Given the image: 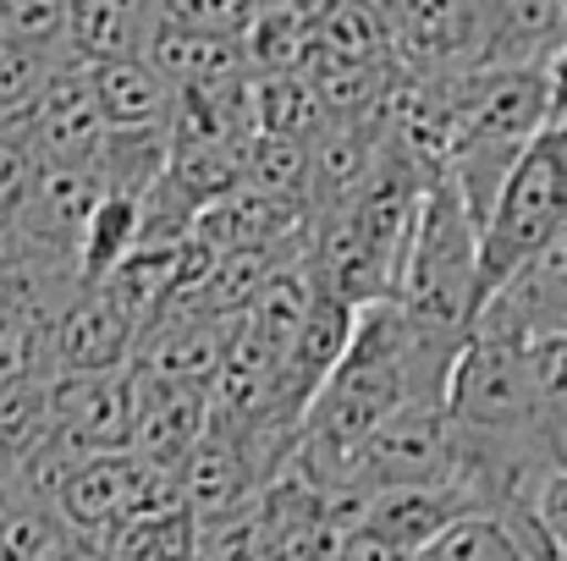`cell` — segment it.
Returning <instances> with one entry per match:
<instances>
[{"label": "cell", "instance_id": "cell-1", "mask_svg": "<svg viewBox=\"0 0 567 561\" xmlns=\"http://www.w3.org/2000/svg\"><path fill=\"white\" fill-rule=\"evenodd\" d=\"M468 331H441L424 320H408L396 303H370L353 314V336L326 374V385L309 396L292 440V474H303L315 490L342 496L359 446L402 407H441L452 364L463 353Z\"/></svg>", "mask_w": 567, "mask_h": 561}, {"label": "cell", "instance_id": "cell-2", "mask_svg": "<svg viewBox=\"0 0 567 561\" xmlns=\"http://www.w3.org/2000/svg\"><path fill=\"white\" fill-rule=\"evenodd\" d=\"M385 303H396L408 320H424L441 331H474L480 226L446 177H435L419 198V215H413V231H408V248L396 264V287Z\"/></svg>", "mask_w": 567, "mask_h": 561}, {"label": "cell", "instance_id": "cell-3", "mask_svg": "<svg viewBox=\"0 0 567 561\" xmlns=\"http://www.w3.org/2000/svg\"><path fill=\"white\" fill-rule=\"evenodd\" d=\"M567 226V193L546 172V160L529 149L518 160V172L496 193L491 215L480 220V303L507 287L557 231Z\"/></svg>", "mask_w": 567, "mask_h": 561}, {"label": "cell", "instance_id": "cell-4", "mask_svg": "<svg viewBox=\"0 0 567 561\" xmlns=\"http://www.w3.org/2000/svg\"><path fill=\"white\" fill-rule=\"evenodd\" d=\"M457 485V446L441 407H402L359 446L348 490L353 501H375L391 490H435Z\"/></svg>", "mask_w": 567, "mask_h": 561}, {"label": "cell", "instance_id": "cell-5", "mask_svg": "<svg viewBox=\"0 0 567 561\" xmlns=\"http://www.w3.org/2000/svg\"><path fill=\"white\" fill-rule=\"evenodd\" d=\"M133 320L100 292L78 287L44 314V374L72 380V374H116L133 359Z\"/></svg>", "mask_w": 567, "mask_h": 561}, {"label": "cell", "instance_id": "cell-6", "mask_svg": "<svg viewBox=\"0 0 567 561\" xmlns=\"http://www.w3.org/2000/svg\"><path fill=\"white\" fill-rule=\"evenodd\" d=\"M474 331L507 336V342H518V347L567 336V226L507 281V287H496V292L480 303Z\"/></svg>", "mask_w": 567, "mask_h": 561}, {"label": "cell", "instance_id": "cell-7", "mask_svg": "<svg viewBox=\"0 0 567 561\" xmlns=\"http://www.w3.org/2000/svg\"><path fill=\"white\" fill-rule=\"evenodd\" d=\"M0 127L22 133L39 166H83V172L100 160V149L111 138L105 122H100V111H94V94H89L83 66H55V77L44 83V94L22 116L0 122Z\"/></svg>", "mask_w": 567, "mask_h": 561}, {"label": "cell", "instance_id": "cell-8", "mask_svg": "<svg viewBox=\"0 0 567 561\" xmlns=\"http://www.w3.org/2000/svg\"><path fill=\"white\" fill-rule=\"evenodd\" d=\"M50 424L78 457L127 451L133 440V374H72L50 380Z\"/></svg>", "mask_w": 567, "mask_h": 561}, {"label": "cell", "instance_id": "cell-9", "mask_svg": "<svg viewBox=\"0 0 567 561\" xmlns=\"http://www.w3.org/2000/svg\"><path fill=\"white\" fill-rule=\"evenodd\" d=\"M127 374H133V440H127V451L177 479L193 446L204 440V424H209L204 391H183V385L150 380L138 370Z\"/></svg>", "mask_w": 567, "mask_h": 561}, {"label": "cell", "instance_id": "cell-10", "mask_svg": "<svg viewBox=\"0 0 567 561\" xmlns=\"http://www.w3.org/2000/svg\"><path fill=\"white\" fill-rule=\"evenodd\" d=\"M567 44V0H518L485 6V39L474 72H546Z\"/></svg>", "mask_w": 567, "mask_h": 561}, {"label": "cell", "instance_id": "cell-11", "mask_svg": "<svg viewBox=\"0 0 567 561\" xmlns=\"http://www.w3.org/2000/svg\"><path fill=\"white\" fill-rule=\"evenodd\" d=\"M463 518H480L474 501L457 485H435V490H391V496L364 501L359 529L370 540H380L385 551H396V557H419L424 546H435Z\"/></svg>", "mask_w": 567, "mask_h": 561}, {"label": "cell", "instance_id": "cell-12", "mask_svg": "<svg viewBox=\"0 0 567 561\" xmlns=\"http://www.w3.org/2000/svg\"><path fill=\"white\" fill-rule=\"evenodd\" d=\"M353 314L359 309H348L326 292H309V309H303V320L287 342V359H281V407L292 418H303L309 396L326 385V374L337 370V359L353 336Z\"/></svg>", "mask_w": 567, "mask_h": 561}, {"label": "cell", "instance_id": "cell-13", "mask_svg": "<svg viewBox=\"0 0 567 561\" xmlns=\"http://www.w3.org/2000/svg\"><path fill=\"white\" fill-rule=\"evenodd\" d=\"M89 77V94H94V111L105 122L111 138H133V133H166L172 122V89L138 61H100V66H83Z\"/></svg>", "mask_w": 567, "mask_h": 561}, {"label": "cell", "instance_id": "cell-14", "mask_svg": "<svg viewBox=\"0 0 567 561\" xmlns=\"http://www.w3.org/2000/svg\"><path fill=\"white\" fill-rule=\"evenodd\" d=\"M144 6L133 0H78L66 6V66H100L138 55Z\"/></svg>", "mask_w": 567, "mask_h": 561}, {"label": "cell", "instance_id": "cell-15", "mask_svg": "<svg viewBox=\"0 0 567 561\" xmlns=\"http://www.w3.org/2000/svg\"><path fill=\"white\" fill-rule=\"evenodd\" d=\"M237 193L309 215V144H287V138L254 133L243 144V187Z\"/></svg>", "mask_w": 567, "mask_h": 561}, {"label": "cell", "instance_id": "cell-16", "mask_svg": "<svg viewBox=\"0 0 567 561\" xmlns=\"http://www.w3.org/2000/svg\"><path fill=\"white\" fill-rule=\"evenodd\" d=\"M326 127H331V116L320 111V100H315L303 72L254 77V133L287 138V144H315Z\"/></svg>", "mask_w": 567, "mask_h": 561}, {"label": "cell", "instance_id": "cell-17", "mask_svg": "<svg viewBox=\"0 0 567 561\" xmlns=\"http://www.w3.org/2000/svg\"><path fill=\"white\" fill-rule=\"evenodd\" d=\"M138 242V198H122V193H100V204L89 209L83 220V237H78V259H72V276L78 287H100Z\"/></svg>", "mask_w": 567, "mask_h": 561}, {"label": "cell", "instance_id": "cell-18", "mask_svg": "<svg viewBox=\"0 0 567 561\" xmlns=\"http://www.w3.org/2000/svg\"><path fill=\"white\" fill-rule=\"evenodd\" d=\"M83 546L55 518V507L0 490V561H66Z\"/></svg>", "mask_w": 567, "mask_h": 561}, {"label": "cell", "instance_id": "cell-19", "mask_svg": "<svg viewBox=\"0 0 567 561\" xmlns=\"http://www.w3.org/2000/svg\"><path fill=\"white\" fill-rule=\"evenodd\" d=\"M193 534H198L193 512L188 507H172V512L122 523V529L94 551V561H193Z\"/></svg>", "mask_w": 567, "mask_h": 561}, {"label": "cell", "instance_id": "cell-20", "mask_svg": "<svg viewBox=\"0 0 567 561\" xmlns=\"http://www.w3.org/2000/svg\"><path fill=\"white\" fill-rule=\"evenodd\" d=\"M50 435H55V424H50V380H22V385L0 391V479L17 463H28Z\"/></svg>", "mask_w": 567, "mask_h": 561}, {"label": "cell", "instance_id": "cell-21", "mask_svg": "<svg viewBox=\"0 0 567 561\" xmlns=\"http://www.w3.org/2000/svg\"><path fill=\"white\" fill-rule=\"evenodd\" d=\"M524 359H529L535 413H540V435H546L551 468H567V336L524 347Z\"/></svg>", "mask_w": 567, "mask_h": 561}, {"label": "cell", "instance_id": "cell-22", "mask_svg": "<svg viewBox=\"0 0 567 561\" xmlns=\"http://www.w3.org/2000/svg\"><path fill=\"white\" fill-rule=\"evenodd\" d=\"M39 160L28 149L22 133L0 127V276H22V237H17V215H22V198L33 183Z\"/></svg>", "mask_w": 567, "mask_h": 561}, {"label": "cell", "instance_id": "cell-23", "mask_svg": "<svg viewBox=\"0 0 567 561\" xmlns=\"http://www.w3.org/2000/svg\"><path fill=\"white\" fill-rule=\"evenodd\" d=\"M66 6L72 0H0V39L66 66Z\"/></svg>", "mask_w": 567, "mask_h": 561}, {"label": "cell", "instance_id": "cell-24", "mask_svg": "<svg viewBox=\"0 0 567 561\" xmlns=\"http://www.w3.org/2000/svg\"><path fill=\"white\" fill-rule=\"evenodd\" d=\"M408 561H535V557H524L491 518H463L457 529H446L435 546H424L419 557Z\"/></svg>", "mask_w": 567, "mask_h": 561}, {"label": "cell", "instance_id": "cell-25", "mask_svg": "<svg viewBox=\"0 0 567 561\" xmlns=\"http://www.w3.org/2000/svg\"><path fill=\"white\" fill-rule=\"evenodd\" d=\"M177 28L188 33H204V39H226V44H243L259 0H166L161 6Z\"/></svg>", "mask_w": 567, "mask_h": 561}, {"label": "cell", "instance_id": "cell-26", "mask_svg": "<svg viewBox=\"0 0 567 561\" xmlns=\"http://www.w3.org/2000/svg\"><path fill=\"white\" fill-rule=\"evenodd\" d=\"M22 380H50L44 374V314H17L0 325V391Z\"/></svg>", "mask_w": 567, "mask_h": 561}, {"label": "cell", "instance_id": "cell-27", "mask_svg": "<svg viewBox=\"0 0 567 561\" xmlns=\"http://www.w3.org/2000/svg\"><path fill=\"white\" fill-rule=\"evenodd\" d=\"M50 77H55V61L28 55V50H17V44H6V39H0V122L22 116V111L44 94V83H50Z\"/></svg>", "mask_w": 567, "mask_h": 561}, {"label": "cell", "instance_id": "cell-28", "mask_svg": "<svg viewBox=\"0 0 567 561\" xmlns=\"http://www.w3.org/2000/svg\"><path fill=\"white\" fill-rule=\"evenodd\" d=\"M193 561H259V529H254V507L231 512V518H209L193 534Z\"/></svg>", "mask_w": 567, "mask_h": 561}, {"label": "cell", "instance_id": "cell-29", "mask_svg": "<svg viewBox=\"0 0 567 561\" xmlns=\"http://www.w3.org/2000/svg\"><path fill=\"white\" fill-rule=\"evenodd\" d=\"M66 292H78V287H55V281H39V276H0V325L6 320H17V314H50Z\"/></svg>", "mask_w": 567, "mask_h": 561}, {"label": "cell", "instance_id": "cell-30", "mask_svg": "<svg viewBox=\"0 0 567 561\" xmlns=\"http://www.w3.org/2000/svg\"><path fill=\"white\" fill-rule=\"evenodd\" d=\"M535 523L551 540V551L567 561V468H551L535 490Z\"/></svg>", "mask_w": 567, "mask_h": 561}, {"label": "cell", "instance_id": "cell-31", "mask_svg": "<svg viewBox=\"0 0 567 561\" xmlns=\"http://www.w3.org/2000/svg\"><path fill=\"white\" fill-rule=\"evenodd\" d=\"M546 127H567V44L546 61Z\"/></svg>", "mask_w": 567, "mask_h": 561}, {"label": "cell", "instance_id": "cell-32", "mask_svg": "<svg viewBox=\"0 0 567 561\" xmlns=\"http://www.w3.org/2000/svg\"><path fill=\"white\" fill-rule=\"evenodd\" d=\"M326 561H408V557H396V551H385L380 540H370V534H364V529L353 523V529H348V534L337 540V551H331V557H326Z\"/></svg>", "mask_w": 567, "mask_h": 561}, {"label": "cell", "instance_id": "cell-33", "mask_svg": "<svg viewBox=\"0 0 567 561\" xmlns=\"http://www.w3.org/2000/svg\"><path fill=\"white\" fill-rule=\"evenodd\" d=\"M529 149L546 160V172H551V177H557V187L567 193V127H546Z\"/></svg>", "mask_w": 567, "mask_h": 561}]
</instances>
